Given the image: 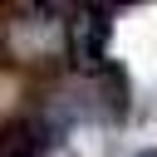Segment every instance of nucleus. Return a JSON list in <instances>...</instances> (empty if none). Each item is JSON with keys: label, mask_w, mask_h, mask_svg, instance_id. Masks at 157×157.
<instances>
[{"label": "nucleus", "mask_w": 157, "mask_h": 157, "mask_svg": "<svg viewBox=\"0 0 157 157\" xmlns=\"http://www.w3.org/2000/svg\"><path fill=\"white\" fill-rule=\"evenodd\" d=\"M54 147V132L44 118H10L0 123V157H44Z\"/></svg>", "instance_id": "nucleus-2"}, {"label": "nucleus", "mask_w": 157, "mask_h": 157, "mask_svg": "<svg viewBox=\"0 0 157 157\" xmlns=\"http://www.w3.org/2000/svg\"><path fill=\"white\" fill-rule=\"evenodd\" d=\"M108 34H113V10L108 5H83L74 15V25H69V54H74V64L88 69V74H98L103 64H113L108 59Z\"/></svg>", "instance_id": "nucleus-1"}, {"label": "nucleus", "mask_w": 157, "mask_h": 157, "mask_svg": "<svg viewBox=\"0 0 157 157\" xmlns=\"http://www.w3.org/2000/svg\"><path fill=\"white\" fill-rule=\"evenodd\" d=\"M93 78H98V88H103V108H108L113 118H123V113H128V74H123V64H103Z\"/></svg>", "instance_id": "nucleus-3"}, {"label": "nucleus", "mask_w": 157, "mask_h": 157, "mask_svg": "<svg viewBox=\"0 0 157 157\" xmlns=\"http://www.w3.org/2000/svg\"><path fill=\"white\" fill-rule=\"evenodd\" d=\"M0 64H10V54H5V44H0Z\"/></svg>", "instance_id": "nucleus-5"}, {"label": "nucleus", "mask_w": 157, "mask_h": 157, "mask_svg": "<svg viewBox=\"0 0 157 157\" xmlns=\"http://www.w3.org/2000/svg\"><path fill=\"white\" fill-rule=\"evenodd\" d=\"M132 157H157V147H147V152H132Z\"/></svg>", "instance_id": "nucleus-4"}]
</instances>
